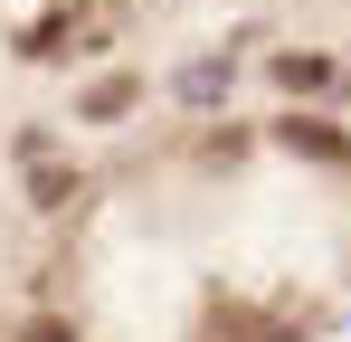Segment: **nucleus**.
Here are the masks:
<instances>
[{
	"instance_id": "1",
	"label": "nucleus",
	"mask_w": 351,
	"mask_h": 342,
	"mask_svg": "<svg viewBox=\"0 0 351 342\" xmlns=\"http://www.w3.org/2000/svg\"><path fill=\"white\" fill-rule=\"evenodd\" d=\"M276 76H285L294 95H313V86H332V57H276Z\"/></svg>"
},
{
	"instance_id": "2",
	"label": "nucleus",
	"mask_w": 351,
	"mask_h": 342,
	"mask_svg": "<svg viewBox=\"0 0 351 342\" xmlns=\"http://www.w3.org/2000/svg\"><path fill=\"white\" fill-rule=\"evenodd\" d=\"M285 143H294V152H332V162H342V133H323V124H285Z\"/></svg>"
},
{
	"instance_id": "3",
	"label": "nucleus",
	"mask_w": 351,
	"mask_h": 342,
	"mask_svg": "<svg viewBox=\"0 0 351 342\" xmlns=\"http://www.w3.org/2000/svg\"><path fill=\"white\" fill-rule=\"evenodd\" d=\"M133 105V76H114V86H95V95H86V114H123Z\"/></svg>"
}]
</instances>
